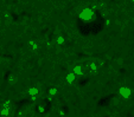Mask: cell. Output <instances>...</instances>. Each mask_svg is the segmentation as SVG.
Segmentation results:
<instances>
[{"instance_id":"cell-12","label":"cell","mask_w":134,"mask_h":117,"mask_svg":"<svg viewBox=\"0 0 134 117\" xmlns=\"http://www.w3.org/2000/svg\"><path fill=\"white\" fill-rule=\"evenodd\" d=\"M57 43H58V44H61V45H62V44H64V38H63V37H58V38H57Z\"/></svg>"},{"instance_id":"cell-9","label":"cell","mask_w":134,"mask_h":117,"mask_svg":"<svg viewBox=\"0 0 134 117\" xmlns=\"http://www.w3.org/2000/svg\"><path fill=\"white\" fill-rule=\"evenodd\" d=\"M94 63L96 64V66H97V67H100V66H102V65H103V60H102V59H100V58H95L94 59Z\"/></svg>"},{"instance_id":"cell-4","label":"cell","mask_w":134,"mask_h":117,"mask_svg":"<svg viewBox=\"0 0 134 117\" xmlns=\"http://www.w3.org/2000/svg\"><path fill=\"white\" fill-rule=\"evenodd\" d=\"M27 46H29V49L32 50V51H36V50L38 49V44H37L35 40H30L29 44H27Z\"/></svg>"},{"instance_id":"cell-10","label":"cell","mask_w":134,"mask_h":117,"mask_svg":"<svg viewBox=\"0 0 134 117\" xmlns=\"http://www.w3.org/2000/svg\"><path fill=\"white\" fill-rule=\"evenodd\" d=\"M56 94H57V89H56V88H51V89H49V95L55 96Z\"/></svg>"},{"instance_id":"cell-3","label":"cell","mask_w":134,"mask_h":117,"mask_svg":"<svg viewBox=\"0 0 134 117\" xmlns=\"http://www.w3.org/2000/svg\"><path fill=\"white\" fill-rule=\"evenodd\" d=\"M17 82H18V76H17L16 73H11V75L8 76V83H10L11 85L17 84Z\"/></svg>"},{"instance_id":"cell-7","label":"cell","mask_w":134,"mask_h":117,"mask_svg":"<svg viewBox=\"0 0 134 117\" xmlns=\"http://www.w3.org/2000/svg\"><path fill=\"white\" fill-rule=\"evenodd\" d=\"M67 80L69 82V83H73L74 80H75V73L73 72V73H69L68 76H67Z\"/></svg>"},{"instance_id":"cell-14","label":"cell","mask_w":134,"mask_h":117,"mask_svg":"<svg viewBox=\"0 0 134 117\" xmlns=\"http://www.w3.org/2000/svg\"><path fill=\"white\" fill-rule=\"evenodd\" d=\"M120 103V98L119 97H115V99H114V104H119Z\"/></svg>"},{"instance_id":"cell-11","label":"cell","mask_w":134,"mask_h":117,"mask_svg":"<svg viewBox=\"0 0 134 117\" xmlns=\"http://www.w3.org/2000/svg\"><path fill=\"white\" fill-rule=\"evenodd\" d=\"M0 114H1L2 116H7V115H8V109H7V108H2V110L0 111Z\"/></svg>"},{"instance_id":"cell-8","label":"cell","mask_w":134,"mask_h":117,"mask_svg":"<svg viewBox=\"0 0 134 117\" xmlns=\"http://www.w3.org/2000/svg\"><path fill=\"white\" fill-rule=\"evenodd\" d=\"M115 63H116V65L122 66V65H123V63H125V60H123V58L119 57V58H115Z\"/></svg>"},{"instance_id":"cell-2","label":"cell","mask_w":134,"mask_h":117,"mask_svg":"<svg viewBox=\"0 0 134 117\" xmlns=\"http://www.w3.org/2000/svg\"><path fill=\"white\" fill-rule=\"evenodd\" d=\"M79 18L83 20H90L93 18V11L90 8H85L82 11V13L79 14Z\"/></svg>"},{"instance_id":"cell-5","label":"cell","mask_w":134,"mask_h":117,"mask_svg":"<svg viewBox=\"0 0 134 117\" xmlns=\"http://www.w3.org/2000/svg\"><path fill=\"white\" fill-rule=\"evenodd\" d=\"M27 92H29L30 96H37L39 94V90L37 88H30V89L27 90Z\"/></svg>"},{"instance_id":"cell-15","label":"cell","mask_w":134,"mask_h":117,"mask_svg":"<svg viewBox=\"0 0 134 117\" xmlns=\"http://www.w3.org/2000/svg\"><path fill=\"white\" fill-rule=\"evenodd\" d=\"M133 1H134V0H133Z\"/></svg>"},{"instance_id":"cell-13","label":"cell","mask_w":134,"mask_h":117,"mask_svg":"<svg viewBox=\"0 0 134 117\" xmlns=\"http://www.w3.org/2000/svg\"><path fill=\"white\" fill-rule=\"evenodd\" d=\"M38 111L39 112H44L45 110H44V105H39L38 106Z\"/></svg>"},{"instance_id":"cell-6","label":"cell","mask_w":134,"mask_h":117,"mask_svg":"<svg viewBox=\"0 0 134 117\" xmlns=\"http://www.w3.org/2000/svg\"><path fill=\"white\" fill-rule=\"evenodd\" d=\"M74 73L75 75H83V70H82V66L77 65L74 67Z\"/></svg>"},{"instance_id":"cell-1","label":"cell","mask_w":134,"mask_h":117,"mask_svg":"<svg viewBox=\"0 0 134 117\" xmlns=\"http://www.w3.org/2000/svg\"><path fill=\"white\" fill-rule=\"evenodd\" d=\"M119 94H120V96L122 98L128 99V98H131V96H132V90L128 86H122V88H120Z\"/></svg>"}]
</instances>
